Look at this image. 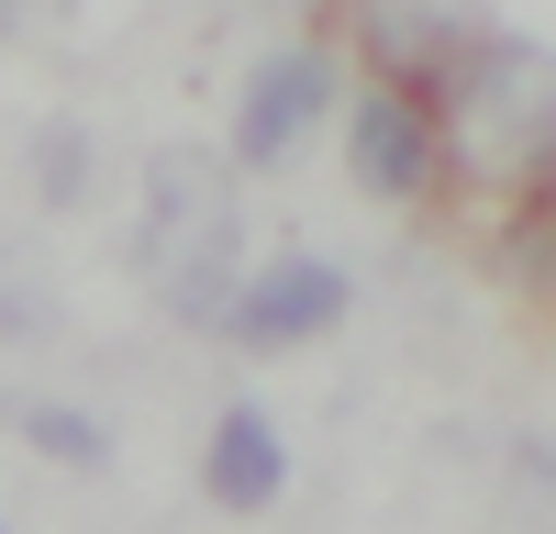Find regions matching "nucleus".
I'll list each match as a JSON object with an SVG mask.
<instances>
[{"label":"nucleus","mask_w":556,"mask_h":534,"mask_svg":"<svg viewBox=\"0 0 556 534\" xmlns=\"http://www.w3.org/2000/svg\"><path fill=\"white\" fill-rule=\"evenodd\" d=\"M434 145H445L456 190L556 201V44L490 34L479 56L434 89Z\"/></svg>","instance_id":"obj_2"},{"label":"nucleus","mask_w":556,"mask_h":534,"mask_svg":"<svg viewBox=\"0 0 556 534\" xmlns=\"http://www.w3.org/2000/svg\"><path fill=\"white\" fill-rule=\"evenodd\" d=\"M34 201L45 212H78L89 201V123L78 112H45L34 123Z\"/></svg>","instance_id":"obj_10"},{"label":"nucleus","mask_w":556,"mask_h":534,"mask_svg":"<svg viewBox=\"0 0 556 534\" xmlns=\"http://www.w3.org/2000/svg\"><path fill=\"white\" fill-rule=\"evenodd\" d=\"M334 112V44H267L256 56V78H245V101H235V167H290L301 145H312V123Z\"/></svg>","instance_id":"obj_4"},{"label":"nucleus","mask_w":556,"mask_h":534,"mask_svg":"<svg viewBox=\"0 0 556 534\" xmlns=\"http://www.w3.org/2000/svg\"><path fill=\"white\" fill-rule=\"evenodd\" d=\"M134 279L156 290L167 323L223 334L245 290V167L212 145H156L146 156V212H134Z\"/></svg>","instance_id":"obj_1"},{"label":"nucleus","mask_w":556,"mask_h":534,"mask_svg":"<svg viewBox=\"0 0 556 534\" xmlns=\"http://www.w3.org/2000/svg\"><path fill=\"white\" fill-rule=\"evenodd\" d=\"M345 167H356V190L367 201H424L434 178H445V145H434V101L424 89H367V101L345 112Z\"/></svg>","instance_id":"obj_6"},{"label":"nucleus","mask_w":556,"mask_h":534,"mask_svg":"<svg viewBox=\"0 0 556 534\" xmlns=\"http://www.w3.org/2000/svg\"><path fill=\"white\" fill-rule=\"evenodd\" d=\"M278 490H290V445H278V423L256 400H235V412L212 423V445H201V501L212 512H267Z\"/></svg>","instance_id":"obj_7"},{"label":"nucleus","mask_w":556,"mask_h":534,"mask_svg":"<svg viewBox=\"0 0 556 534\" xmlns=\"http://www.w3.org/2000/svg\"><path fill=\"white\" fill-rule=\"evenodd\" d=\"M0 12H23V0H0Z\"/></svg>","instance_id":"obj_12"},{"label":"nucleus","mask_w":556,"mask_h":534,"mask_svg":"<svg viewBox=\"0 0 556 534\" xmlns=\"http://www.w3.org/2000/svg\"><path fill=\"white\" fill-rule=\"evenodd\" d=\"M12 434L34 445V457H56V468H101V457H112V434L89 423L78 400H45V390H23V400H12Z\"/></svg>","instance_id":"obj_9"},{"label":"nucleus","mask_w":556,"mask_h":534,"mask_svg":"<svg viewBox=\"0 0 556 534\" xmlns=\"http://www.w3.org/2000/svg\"><path fill=\"white\" fill-rule=\"evenodd\" d=\"M67 312H56V279H45V256L23 234H0V345H45Z\"/></svg>","instance_id":"obj_8"},{"label":"nucleus","mask_w":556,"mask_h":534,"mask_svg":"<svg viewBox=\"0 0 556 534\" xmlns=\"http://www.w3.org/2000/svg\"><path fill=\"white\" fill-rule=\"evenodd\" d=\"M267 12H312V0H267Z\"/></svg>","instance_id":"obj_11"},{"label":"nucleus","mask_w":556,"mask_h":534,"mask_svg":"<svg viewBox=\"0 0 556 534\" xmlns=\"http://www.w3.org/2000/svg\"><path fill=\"white\" fill-rule=\"evenodd\" d=\"M345 301H356L345 267L290 245V256L245 267L235 312H223V345H245V356H290V345H312V334H334V323H345Z\"/></svg>","instance_id":"obj_5"},{"label":"nucleus","mask_w":556,"mask_h":534,"mask_svg":"<svg viewBox=\"0 0 556 534\" xmlns=\"http://www.w3.org/2000/svg\"><path fill=\"white\" fill-rule=\"evenodd\" d=\"M345 12H356V44L379 56V78L424 89V101L490 44V0H345Z\"/></svg>","instance_id":"obj_3"}]
</instances>
